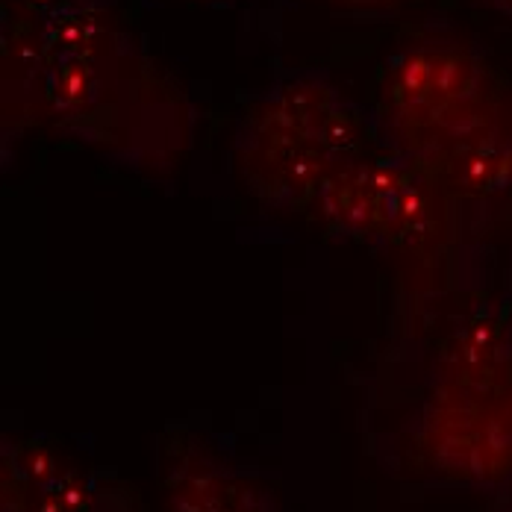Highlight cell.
I'll use <instances>...</instances> for the list:
<instances>
[{"instance_id": "52a82bcc", "label": "cell", "mask_w": 512, "mask_h": 512, "mask_svg": "<svg viewBox=\"0 0 512 512\" xmlns=\"http://www.w3.org/2000/svg\"><path fill=\"white\" fill-rule=\"evenodd\" d=\"M162 512H283L254 474L198 439H174L159 460Z\"/></svg>"}, {"instance_id": "5b68a950", "label": "cell", "mask_w": 512, "mask_h": 512, "mask_svg": "<svg viewBox=\"0 0 512 512\" xmlns=\"http://www.w3.org/2000/svg\"><path fill=\"white\" fill-rule=\"evenodd\" d=\"M460 209L407 159L374 142L324 183L309 215L342 239L427 256L454 239Z\"/></svg>"}, {"instance_id": "30bf717a", "label": "cell", "mask_w": 512, "mask_h": 512, "mask_svg": "<svg viewBox=\"0 0 512 512\" xmlns=\"http://www.w3.org/2000/svg\"><path fill=\"white\" fill-rule=\"evenodd\" d=\"M510 298H512V259H510Z\"/></svg>"}, {"instance_id": "9c48e42d", "label": "cell", "mask_w": 512, "mask_h": 512, "mask_svg": "<svg viewBox=\"0 0 512 512\" xmlns=\"http://www.w3.org/2000/svg\"><path fill=\"white\" fill-rule=\"evenodd\" d=\"M480 6H486V9H492V12H498V15H504V18H510L512 21V0H477Z\"/></svg>"}, {"instance_id": "6da1fadb", "label": "cell", "mask_w": 512, "mask_h": 512, "mask_svg": "<svg viewBox=\"0 0 512 512\" xmlns=\"http://www.w3.org/2000/svg\"><path fill=\"white\" fill-rule=\"evenodd\" d=\"M3 130L42 124L127 171L162 177L195 106L112 0H3Z\"/></svg>"}, {"instance_id": "7a4b0ae2", "label": "cell", "mask_w": 512, "mask_h": 512, "mask_svg": "<svg viewBox=\"0 0 512 512\" xmlns=\"http://www.w3.org/2000/svg\"><path fill=\"white\" fill-rule=\"evenodd\" d=\"M374 139L460 206L512 201V83L451 36L395 53L371 109Z\"/></svg>"}, {"instance_id": "ba28073f", "label": "cell", "mask_w": 512, "mask_h": 512, "mask_svg": "<svg viewBox=\"0 0 512 512\" xmlns=\"http://www.w3.org/2000/svg\"><path fill=\"white\" fill-rule=\"evenodd\" d=\"M324 3H333L342 9H359V12H386V9H395L407 0H324Z\"/></svg>"}, {"instance_id": "8992f818", "label": "cell", "mask_w": 512, "mask_h": 512, "mask_svg": "<svg viewBox=\"0 0 512 512\" xmlns=\"http://www.w3.org/2000/svg\"><path fill=\"white\" fill-rule=\"evenodd\" d=\"M0 512H133L127 489L45 436L3 445Z\"/></svg>"}, {"instance_id": "277c9868", "label": "cell", "mask_w": 512, "mask_h": 512, "mask_svg": "<svg viewBox=\"0 0 512 512\" xmlns=\"http://www.w3.org/2000/svg\"><path fill=\"white\" fill-rule=\"evenodd\" d=\"M418 448L457 480L512 471V324L498 307L465 315L445 339L418 418Z\"/></svg>"}, {"instance_id": "3957f363", "label": "cell", "mask_w": 512, "mask_h": 512, "mask_svg": "<svg viewBox=\"0 0 512 512\" xmlns=\"http://www.w3.org/2000/svg\"><path fill=\"white\" fill-rule=\"evenodd\" d=\"M374 142L371 115L324 71L301 68L248 103L233 171L262 206L309 212L324 183Z\"/></svg>"}, {"instance_id": "8fae6325", "label": "cell", "mask_w": 512, "mask_h": 512, "mask_svg": "<svg viewBox=\"0 0 512 512\" xmlns=\"http://www.w3.org/2000/svg\"><path fill=\"white\" fill-rule=\"evenodd\" d=\"M204 3H224V0H204Z\"/></svg>"}]
</instances>
